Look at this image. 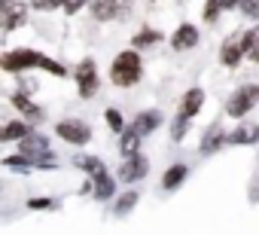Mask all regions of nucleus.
Here are the masks:
<instances>
[{"instance_id":"4468645a","label":"nucleus","mask_w":259,"mask_h":235,"mask_svg":"<svg viewBox=\"0 0 259 235\" xmlns=\"http://www.w3.org/2000/svg\"><path fill=\"white\" fill-rule=\"evenodd\" d=\"M162 123H165V113L156 110V107H150V110H141L135 120H132V129L147 138V135H153L156 129H162Z\"/></svg>"},{"instance_id":"c85d7f7f","label":"nucleus","mask_w":259,"mask_h":235,"mask_svg":"<svg viewBox=\"0 0 259 235\" xmlns=\"http://www.w3.org/2000/svg\"><path fill=\"white\" fill-rule=\"evenodd\" d=\"M220 13H223V4H220V0H204V10H201V22H204V25H217Z\"/></svg>"},{"instance_id":"a211bd4d","label":"nucleus","mask_w":259,"mask_h":235,"mask_svg":"<svg viewBox=\"0 0 259 235\" xmlns=\"http://www.w3.org/2000/svg\"><path fill=\"white\" fill-rule=\"evenodd\" d=\"M186 177H189V165L174 162V165H168L165 174H162V189H165V192H174V189H180V186L186 183Z\"/></svg>"},{"instance_id":"cd10ccee","label":"nucleus","mask_w":259,"mask_h":235,"mask_svg":"<svg viewBox=\"0 0 259 235\" xmlns=\"http://www.w3.org/2000/svg\"><path fill=\"white\" fill-rule=\"evenodd\" d=\"M189 126H192V120H186V116H180V113H177V120L171 123V141H174V144H180V141L189 135Z\"/></svg>"},{"instance_id":"f257e3e1","label":"nucleus","mask_w":259,"mask_h":235,"mask_svg":"<svg viewBox=\"0 0 259 235\" xmlns=\"http://www.w3.org/2000/svg\"><path fill=\"white\" fill-rule=\"evenodd\" d=\"M0 67H4L7 73H13V76H19V73H25V70H46V73H52V76H67V67L61 64V61H55L52 55H43L40 49H31V46H19V49H10V52H4L0 55Z\"/></svg>"},{"instance_id":"9d476101","label":"nucleus","mask_w":259,"mask_h":235,"mask_svg":"<svg viewBox=\"0 0 259 235\" xmlns=\"http://www.w3.org/2000/svg\"><path fill=\"white\" fill-rule=\"evenodd\" d=\"M201 43V28L195 22H180L177 31L171 34V49L174 52H189Z\"/></svg>"},{"instance_id":"f704fd0d","label":"nucleus","mask_w":259,"mask_h":235,"mask_svg":"<svg viewBox=\"0 0 259 235\" xmlns=\"http://www.w3.org/2000/svg\"><path fill=\"white\" fill-rule=\"evenodd\" d=\"M223 4V13H229V10H238L241 7V0H220Z\"/></svg>"},{"instance_id":"1a4fd4ad","label":"nucleus","mask_w":259,"mask_h":235,"mask_svg":"<svg viewBox=\"0 0 259 235\" xmlns=\"http://www.w3.org/2000/svg\"><path fill=\"white\" fill-rule=\"evenodd\" d=\"M223 147H229V132L223 129L220 120H213V123L204 129L201 141H198V153H201V156H213V153H220Z\"/></svg>"},{"instance_id":"f03ea898","label":"nucleus","mask_w":259,"mask_h":235,"mask_svg":"<svg viewBox=\"0 0 259 235\" xmlns=\"http://www.w3.org/2000/svg\"><path fill=\"white\" fill-rule=\"evenodd\" d=\"M144 80V58L141 49H122L110 64V83L119 89H135Z\"/></svg>"},{"instance_id":"bb28decb","label":"nucleus","mask_w":259,"mask_h":235,"mask_svg":"<svg viewBox=\"0 0 259 235\" xmlns=\"http://www.w3.org/2000/svg\"><path fill=\"white\" fill-rule=\"evenodd\" d=\"M25 205H28V211H58V208H61L58 199H49V195H34V199H28Z\"/></svg>"},{"instance_id":"393cba45","label":"nucleus","mask_w":259,"mask_h":235,"mask_svg":"<svg viewBox=\"0 0 259 235\" xmlns=\"http://www.w3.org/2000/svg\"><path fill=\"white\" fill-rule=\"evenodd\" d=\"M4 165L7 171H16V174H31V171H37V165L28 159V156H22V153H13V156H4Z\"/></svg>"},{"instance_id":"72a5a7b5","label":"nucleus","mask_w":259,"mask_h":235,"mask_svg":"<svg viewBox=\"0 0 259 235\" xmlns=\"http://www.w3.org/2000/svg\"><path fill=\"white\" fill-rule=\"evenodd\" d=\"M119 4H122V22H128L135 13V0H119Z\"/></svg>"},{"instance_id":"2f4dec72","label":"nucleus","mask_w":259,"mask_h":235,"mask_svg":"<svg viewBox=\"0 0 259 235\" xmlns=\"http://www.w3.org/2000/svg\"><path fill=\"white\" fill-rule=\"evenodd\" d=\"M89 7V0H61V10L67 13V16H76L79 10H85Z\"/></svg>"},{"instance_id":"e433bc0d","label":"nucleus","mask_w":259,"mask_h":235,"mask_svg":"<svg viewBox=\"0 0 259 235\" xmlns=\"http://www.w3.org/2000/svg\"><path fill=\"white\" fill-rule=\"evenodd\" d=\"M256 183H259V177H256Z\"/></svg>"},{"instance_id":"473e14b6","label":"nucleus","mask_w":259,"mask_h":235,"mask_svg":"<svg viewBox=\"0 0 259 235\" xmlns=\"http://www.w3.org/2000/svg\"><path fill=\"white\" fill-rule=\"evenodd\" d=\"M19 89H22V92H28V95H34V92H37V83H34V80H28L25 73H19Z\"/></svg>"},{"instance_id":"a878e982","label":"nucleus","mask_w":259,"mask_h":235,"mask_svg":"<svg viewBox=\"0 0 259 235\" xmlns=\"http://www.w3.org/2000/svg\"><path fill=\"white\" fill-rule=\"evenodd\" d=\"M104 123H107V129L113 132V135H122L125 129H128V123H125V116L116 110V107H107L104 110Z\"/></svg>"},{"instance_id":"6ab92c4d","label":"nucleus","mask_w":259,"mask_h":235,"mask_svg":"<svg viewBox=\"0 0 259 235\" xmlns=\"http://www.w3.org/2000/svg\"><path fill=\"white\" fill-rule=\"evenodd\" d=\"M31 132H34V123H28V120H13V123L4 126L0 141H4V144H19V141H25Z\"/></svg>"},{"instance_id":"f3484780","label":"nucleus","mask_w":259,"mask_h":235,"mask_svg":"<svg viewBox=\"0 0 259 235\" xmlns=\"http://www.w3.org/2000/svg\"><path fill=\"white\" fill-rule=\"evenodd\" d=\"M92 180H95V189H92V199H95V202H110V199H116L119 177H113L110 171H104V174H98V177H92Z\"/></svg>"},{"instance_id":"5701e85b","label":"nucleus","mask_w":259,"mask_h":235,"mask_svg":"<svg viewBox=\"0 0 259 235\" xmlns=\"http://www.w3.org/2000/svg\"><path fill=\"white\" fill-rule=\"evenodd\" d=\"M73 168L85 171L89 177H98V174H104V171H107L104 159H98V156H92V153H79V156H73Z\"/></svg>"},{"instance_id":"f8f14e48","label":"nucleus","mask_w":259,"mask_h":235,"mask_svg":"<svg viewBox=\"0 0 259 235\" xmlns=\"http://www.w3.org/2000/svg\"><path fill=\"white\" fill-rule=\"evenodd\" d=\"M244 58H247V55H244L241 31H238V34H232V37H226V40H223V46H220V64H223V67H229V70H235Z\"/></svg>"},{"instance_id":"c756f323","label":"nucleus","mask_w":259,"mask_h":235,"mask_svg":"<svg viewBox=\"0 0 259 235\" xmlns=\"http://www.w3.org/2000/svg\"><path fill=\"white\" fill-rule=\"evenodd\" d=\"M238 13H241L244 19H250V22H259V0H241Z\"/></svg>"},{"instance_id":"4be33fe9","label":"nucleus","mask_w":259,"mask_h":235,"mask_svg":"<svg viewBox=\"0 0 259 235\" xmlns=\"http://www.w3.org/2000/svg\"><path fill=\"white\" fill-rule=\"evenodd\" d=\"M241 46H244L247 61L259 64V25H253V28H244V31H241Z\"/></svg>"},{"instance_id":"6e6552de","label":"nucleus","mask_w":259,"mask_h":235,"mask_svg":"<svg viewBox=\"0 0 259 235\" xmlns=\"http://www.w3.org/2000/svg\"><path fill=\"white\" fill-rule=\"evenodd\" d=\"M147 174H150V159H147L144 153L122 159V162H119V171H116V177H119L122 183H141Z\"/></svg>"},{"instance_id":"7ed1b4c3","label":"nucleus","mask_w":259,"mask_h":235,"mask_svg":"<svg viewBox=\"0 0 259 235\" xmlns=\"http://www.w3.org/2000/svg\"><path fill=\"white\" fill-rule=\"evenodd\" d=\"M55 135H58L64 144H70V147H85V144H92V138H95L92 126H89L85 120H76V116L58 120V123H55Z\"/></svg>"},{"instance_id":"ddd939ff","label":"nucleus","mask_w":259,"mask_h":235,"mask_svg":"<svg viewBox=\"0 0 259 235\" xmlns=\"http://www.w3.org/2000/svg\"><path fill=\"white\" fill-rule=\"evenodd\" d=\"M89 13L95 22H122V4L119 0H89Z\"/></svg>"},{"instance_id":"7c9ffc66","label":"nucleus","mask_w":259,"mask_h":235,"mask_svg":"<svg viewBox=\"0 0 259 235\" xmlns=\"http://www.w3.org/2000/svg\"><path fill=\"white\" fill-rule=\"evenodd\" d=\"M28 7L34 13H55V10H61V0H28Z\"/></svg>"},{"instance_id":"9b49d317","label":"nucleus","mask_w":259,"mask_h":235,"mask_svg":"<svg viewBox=\"0 0 259 235\" xmlns=\"http://www.w3.org/2000/svg\"><path fill=\"white\" fill-rule=\"evenodd\" d=\"M10 104L22 113V120H28V123H34V126H40L43 120H46V113H43V107L40 104H34V98L28 95V92H10Z\"/></svg>"},{"instance_id":"aec40b11","label":"nucleus","mask_w":259,"mask_h":235,"mask_svg":"<svg viewBox=\"0 0 259 235\" xmlns=\"http://www.w3.org/2000/svg\"><path fill=\"white\" fill-rule=\"evenodd\" d=\"M141 141H144V135H141V132H135L132 126H128V129L119 135V156H122V159L138 156V153H141Z\"/></svg>"},{"instance_id":"2eb2a0df","label":"nucleus","mask_w":259,"mask_h":235,"mask_svg":"<svg viewBox=\"0 0 259 235\" xmlns=\"http://www.w3.org/2000/svg\"><path fill=\"white\" fill-rule=\"evenodd\" d=\"M253 144H259V126L241 120V123L229 132V147H253Z\"/></svg>"},{"instance_id":"423d86ee","label":"nucleus","mask_w":259,"mask_h":235,"mask_svg":"<svg viewBox=\"0 0 259 235\" xmlns=\"http://www.w3.org/2000/svg\"><path fill=\"white\" fill-rule=\"evenodd\" d=\"M19 153H22V156H28L34 165H37V162H43V159H55L49 135H46V132H37V129H34L25 141H19Z\"/></svg>"},{"instance_id":"0eeeda50","label":"nucleus","mask_w":259,"mask_h":235,"mask_svg":"<svg viewBox=\"0 0 259 235\" xmlns=\"http://www.w3.org/2000/svg\"><path fill=\"white\" fill-rule=\"evenodd\" d=\"M28 10L25 0H0V28H4V34H13L19 28L28 25Z\"/></svg>"},{"instance_id":"c9c22d12","label":"nucleus","mask_w":259,"mask_h":235,"mask_svg":"<svg viewBox=\"0 0 259 235\" xmlns=\"http://www.w3.org/2000/svg\"><path fill=\"white\" fill-rule=\"evenodd\" d=\"M150 4H156V0H150Z\"/></svg>"},{"instance_id":"dca6fc26","label":"nucleus","mask_w":259,"mask_h":235,"mask_svg":"<svg viewBox=\"0 0 259 235\" xmlns=\"http://www.w3.org/2000/svg\"><path fill=\"white\" fill-rule=\"evenodd\" d=\"M204 89L201 86H192V89H186V95L180 98V116H186V120H195V116L201 113V107H204Z\"/></svg>"},{"instance_id":"20e7f679","label":"nucleus","mask_w":259,"mask_h":235,"mask_svg":"<svg viewBox=\"0 0 259 235\" xmlns=\"http://www.w3.org/2000/svg\"><path fill=\"white\" fill-rule=\"evenodd\" d=\"M256 101H259V86L244 83V86H238V89L229 95V101H226V116H232V120H244V116L256 107Z\"/></svg>"},{"instance_id":"39448f33","label":"nucleus","mask_w":259,"mask_h":235,"mask_svg":"<svg viewBox=\"0 0 259 235\" xmlns=\"http://www.w3.org/2000/svg\"><path fill=\"white\" fill-rule=\"evenodd\" d=\"M73 83H76V92L79 98H95L98 89H101V76H98V64L95 58H82L76 67H73Z\"/></svg>"},{"instance_id":"b1692460","label":"nucleus","mask_w":259,"mask_h":235,"mask_svg":"<svg viewBox=\"0 0 259 235\" xmlns=\"http://www.w3.org/2000/svg\"><path fill=\"white\" fill-rule=\"evenodd\" d=\"M138 202H141V192H138V189H128V192H122V195L116 199L113 214H116V217H128V214L138 208Z\"/></svg>"},{"instance_id":"412c9836","label":"nucleus","mask_w":259,"mask_h":235,"mask_svg":"<svg viewBox=\"0 0 259 235\" xmlns=\"http://www.w3.org/2000/svg\"><path fill=\"white\" fill-rule=\"evenodd\" d=\"M162 40H165V34H162L159 28L144 25L141 31L132 34V49H150V46H156V43H162Z\"/></svg>"}]
</instances>
